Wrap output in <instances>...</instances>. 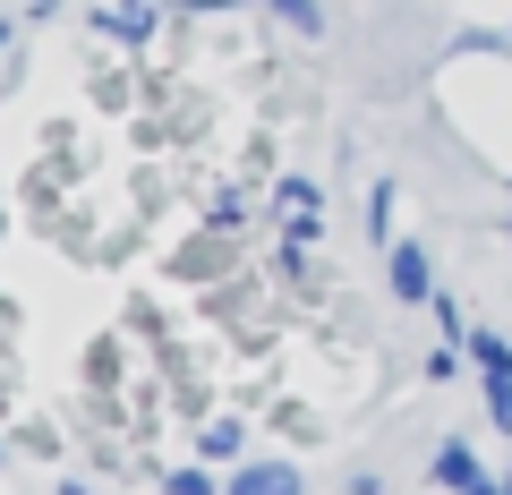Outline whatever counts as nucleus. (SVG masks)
<instances>
[{
  "label": "nucleus",
  "mask_w": 512,
  "mask_h": 495,
  "mask_svg": "<svg viewBox=\"0 0 512 495\" xmlns=\"http://www.w3.org/2000/svg\"><path fill=\"white\" fill-rule=\"evenodd\" d=\"M427 487H436V495H495V470L478 461L470 436H436V453H427Z\"/></svg>",
  "instance_id": "4"
},
{
  "label": "nucleus",
  "mask_w": 512,
  "mask_h": 495,
  "mask_svg": "<svg viewBox=\"0 0 512 495\" xmlns=\"http://www.w3.org/2000/svg\"><path fill=\"white\" fill-rule=\"evenodd\" d=\"M248 436H256V427L239 419V410H214V419L197 427V453H188V461H205V470H239V461H248Z\"/></svg>",
  "instance_id": "7"
},
{
  "label": "nucleus",
  "mask_w": 512,
  "mask_h": 495,
  "mask_svg": "<svg viewBox=\"0 0 512 495\" xmlns=\"http://www.w3.org/2000/svg\"><path fill=\"white\" fill-rule=\"evenodd\" d=\"M18 35H26V18H0V60L18 52Z\"/></svg>",
  "instance_id": "18"
},
{
  "label": "nucleus",
  "mask_w": 512,
  "mask_h": 495,
  "mask_svg": "<svg viewBox=\"0 0 512 495\" xmlns=\"http://www.w3.org/2000/svg\"><path fill=\"white\" fill-rule=\"evenodd\" d=\"M94 103H103V111H128V103H137V69H103V77H94Z\"/></svg>",
  "instance_id": "14"
},
{
  "label": "nucleus",
  "mask_w": 512,
  "mask_h": 495,
  "mask_svg": "<svg viewBox=\"0 0 512 495\" xmlns=\"http://www.w3.org/2000/svg\"><path fill=\"white\" fill-rule=\"evenodd\" d=\"M231 265H239V239H222V231H205V222H197V239L171 248L163 274H171V282H231Z\"/></svg>",
  "instance_id": "5"
},
{
  "label": "nucleus",
  "mask_w": 512,
  "mask_h": 495,
  "mask_svg": "<svg viewBox=\"0 0 512 495\" xmlns=\"http://www.w3.org/2000/svg\"><path fill=\"white\" fill-rule=\"evenodd\" d=\"M436 342H453V350L470 342V308H461L453 291H436Z\"/></svg>",
  "instance_id": "15"
},
{
  "label": "nucleus",
  "mask_w": 512,
  "mask_h": 495,
  "mask_svg": "<svg viewBox=\"0 0 512 495\" xmlns=\"http://www.w3.org/2000/svg\"><path fill=\"white\" fill-rule=\"evenodd\" d=\"M478 402H487V427L512 436V376H478Z\"/></svg>",
  "instance_id": "16"
},
{
  "label": "nucleus",
  "mask_w": 512,
  "mask_h": 495,
  "mask_svg": "<svg viewBox=\"0 0 512 495\" xmlns=\"http://www.w3.org/2000/svg\"><path fill=\"white\" fill-rule=\"evenodd\" d=\"M274 282H282L291 299H316V291H325V265H316V248L282 239V248H274Z\"/></svg>",
  "instance_id": "8"
},
{
  "label": "nucleus",
  "mask_w": 512,
  "mask_h": 495,
  "mask_svg": "<svg viewBox=\"0 0 512 495\" xmlns=\"http://www.w3.org/2000/svg\"><path fill=\"white\" fill-rule=\"evenodd\" d=\"M350 495H384V470H359V478H350Z\"/></svg>",
  "instance_id": "19"
},
{
  "label": "nucleus",
  "mask_w": 512,
  "mask_h": 495,
  "mask_svg": "<svg viewBox=\"0 0 512 495\" xmlns=\"http://www.w3.org/2000/svg\"><path fill=\"white\" fill-rule=\"evenodd\" d=\"M504 18H512V9H504ZM504 35H512V26H504Z\"/></svg>",
  "instance_id": "25"
},
{
  "label": "nucleus",
  "mask_w": 512,
  "mask_h": 495,
  "mask_svg": "<svg viewBox=\"0 0 512 495\" xmlns=\"http://www.w3.org/2000/svg\"><path fill=\"white\" fill-rule=\"evenodd\" d=\"M461 367H470V350H453V342H427V359H419V376H427V385H453Z\"/></svg>",
  "instance_id": "13"
},
{
  "label": "nucleus",
  "mask_w": 512,
  "mask_h": 495,
  "mask_svg": "<svg viewBox=\"0 0 512 495\" xmlns=\"http://www.w3.org/2000/svg\"><path fill=\"white\" fill-rule=\"evenodd\" d=\"M60 9H69V0H26L18 18H26V26H52V18H60Z\"/></svg>",
  "instance_id": "17"
},
{
  "label": "nucleus",
  "mask_w": 512,
  "mask_h": 495,
  "mask_svg": "<svg viewBox=\"0 0 512 495\" xmlns=\"http://www.w3.org/2000/svg\"><path fill=\"white\" fill-rule=\"evenodd\" d=\"M504 248H512V205H504Z\"/></svg>",
  "instance_id": "23"
},
{
  "label": "nucleus",
  "mask_w": 512,
  "mask_h": 495,
  "mask_svg": "<svg viewBox=\"0 0 512 495\" xmlns=\"http://www.w3.org/2000/svg\"><path fill=\"white\" fill-rule=\"evenodd\" d=\"M384 291H393V308H436V248L427 239H393L384 248Z\"/></svg>",
  "instance_id": "3"
},
{
  "label": "nucleus",
  "mask_w": 512,
  "mask_h": 495,
  "mask_svg": "<svg viewBox=\"0 0 512 495\" xmlns=\"http://www.w3.org/2000/svg\"><path fill=\"white\" fill-rule=\"evenodd\" d=\"M52 495H94V487H86V478H60V487H52Z\"/></svg>",
  "instance_id": "20"
},
{
  "label": "nucleus",
  "mask_w": 512,
  "mask_h": 495,
  "mask_svg": "<svg viewBox=\"0 0 512 495\" xmlns=\"http://www.w3.org/2000/svg\"><path fill=\"white\" fill-rule=\"evenodd\" d=\"M504 205H512V180H504Z\"/></svg>",
  "instance_id": "24"
},
{
  "label": "nucleus",
  "mask_w": 512,
  "mask_h": 495,
  "mask_svg": "<svg viewBox=\"0 0 512 495\" xmlns=\"http://www.w3.org/2000/svg\"><path fill=\"white\" fill-rule=\"evenodd\" d=\"M393 214H402V188L376 180V188H367V248H376V257L393 248V239H402V222H393Z\"/></svg>",
  "instance_id": "9"
},
{
  "label": "nucleus",
  "mask_w": 512,
  "mask_h": 495,
  "mask_svg": "<svg viewBox=\"0 0 512 495\" xmlns=\"http://www.w3.org/2000/svg\"><path fill=\"white\" fill-rule=\"evenodd\" d=\"M265 222H274V239H299V248H316V239H325V180H308V171H274Z\"/></svg>",
  "instance_id": "1"
},
{
  "label": "nucleus",
  "mask_w": 512,
  "mask_h": 495,
  "mask_svg": "<svg viewBox=\"0 0 512 495\" xmlns=\"http://www.w3.org/2000/svg\"><path fill=\"white\" fill-rule=\"evenodd\" d=\"M205 231H222V239H248V231H256V205L239 197V188H214V197H205Z\"/></svg>",
  "instance_id": "11"
},
{
  "label": "nucleus",
  "mask_w": 512,
  "mask_h": 495,
  "mask_svg": "<svg viewBox=\"0 0 512 495\" xmlns=\"http://www.w3.org/2000/svg\"><path fill=\"white\" fill-rule=\"evenodd\" d=\"M222 495H308V470L291 453H248L239 470H222Z\"/></svg>",
  "instance_id": "6"
},
{
  "label": "nucleus",
  "mask_w": 512,
  "mask_h": 495,
  "mask_svg": "<svg viewBox=\"0 0 512 495\" xmlns=\"http://www.w3.org/2000/svg\"><path fill=\"white\" fill-rule=\"evenodd\" d=\"M495 495H512V461H504V470H495Z\"/></svg>",
  "instance_id": "21"
},
{
  "label": "nucleus",
  "mask_w": 512,
  "mask_h": 495,
  "mask_svg": "<svg viewBox=\"0 0 512 495\" xmlns=\"http://www.w3.org/2000/svg\"><path fill=\"white\" fill-rule=\"evenodd\" d=\"M9 453H18V444H9V436H0V470H9Z\"/></svg>",
  "instance_id": "22"
},
{
  "label": "nucleus",
  "mask_w": 512,
  "mask_h": 495,
  "mask_svg": "<svg viewBox=\"0 0 512 495\" xmlns=\"http://www.w3.org/2000/svg\"><path fill=\"white\" fill-rule=\"evenodd\" d=\"M470 376H512V333L504 325H470Z\"/></svg>",
  "instance_id": "10"
},
{
  "label": "nucleus",
  "mask_w": 512,
  "mask_h": 495,
  "mask_svg": "<svg viewBox=\"0 0 512 495\" xmlns=\"http://www.w3.org/2000/svg\"><path fill=\"white\" fill-rule=\"evenodd\" d=\"M163 26H171L163 0H94V9H86V35L120 43V52H154V43H163Z\"/></svg>",
  "instance_id": "2"
},
{
  "label": "nucleus",
  "mask_w": 512,
  "mask_h": 495,
  "mask_svg": "<svg viewBox=\"0 0 512 495\" xmlns=\"http://www.w3.org/2000/svg\"><path fill=\"white\" fill-rule=\"evenodd\" d=\"M163 495H222V470H205V461H171Z\"/></svg>",
  "instance_id": "12"
}]
</instances>
